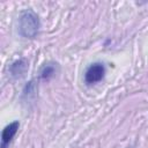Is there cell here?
Masks as SVG:
<instances>
[{
  "mask_svg": "<svg viewBox=\"0 0 148 148\" xmlns=\"http://www.w3.org/2000/svg\"><path fill=\"white\" fill-rule=\"evenodd\" d=\"M39 30L38 16L30 9L21 13L18 18V31L25 38H35Z\"/></svg>",
  "mask_w": 148,
  "mask_h": 148,
  "instance_id": "6da1fadb",
  "label": "cell"
},
{
  "mask_svg": "<svg viewBox=\"0 0 148 148\" xmlns=\"http://www.w3.org/2000/svg\"><path fill=\"white\" fill-rule=\"evenodd\" d=\"M54 74V67L53 66H51V65H46L45 67H44V69L42 71V77L43 79H49L50 76H52Z\"/></svg>",
  "mask_w": 148,
  "mask_h": 148,
  "instance_id": "277c9868",
  "label": "cell"
},
{
  "mask_svg": "<svg viewBox=\"0 0 148 148\" xmlns=\"http://www.w3.org/2000/svg\"><path fill=\"white\" fill-rule=\"evenodd\" d=\"M105 74V68L104 65L101 62H95L92 65H90L88 67V69L86 71L84 74V81L88 84H92V83H97L98 81H101L104 77Z\"/></svg>",
  "mask_w": 148,
  "mask_h": 148,
  "instance_id": "7a4b0ae2",
  "label": "cell"
},
{
  "mask_svg": "<svg viewBox=\"0 0 148 148\" xmlns=\"http://www.w3.org/2000/svg\"><path fill=\"white\" fill-rule=\"evenodd\" d=\"M18 127H20L18 121H13V123H10L9 125H7L3 128L2 135H1V148H7V146L9 145V142L15 136Z\"/></svg>",
  "mask_w": 148,
  "mask_h": 148,
  "instance_id": "3957f363",
  "label": "cell"
}]
</instances>
